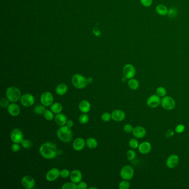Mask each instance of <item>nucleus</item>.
Masks as SVG:
<instances>
[{"label":"nucleus","mask_w":189,"mask_h":189,"mask_svg":"<svg viewBox=\"0 0 189 189\" xmlns=\"http://www.w3.org/2000/svg\"><path fill=\"white\" fill-rule=\"evenodd\" d=\"M39 151L42 156L47 160L54 159L57 155V146L54 143L51 141L42 144Z\"/></svg>","instance_id":"nucleus-1"},{"label":"nucleus","mask_w":189,"mask_h":189,"mask_svg":"<svg viewBox=\"0 0 189 189\" xmlns=\"http://www.w3.org/2000/svg\"><path fill=\"white\" fill-rule=\"evenodd\" d=\"M57 136L60 140L64 143H69L73 138L71 128L67 125H63L59 128L57 131Z\"/></svg>","instance_id":"nucleus-2"},{"label":"nucleus","mask_w":189,"mask_h":189,"mask_svg":"<svg viewBox=\"0 0 189 189\" xmlns=\"http://www.w3.org/2000/svg\"><path fill=\"white\" fill-rule=\"evenodd\" d=\"M6 95L11 103H16L21 98V92L19 88L11 86L8 88L6 91Z\"/></svg>","instance_id":"nucleus-3"},{"label":"nucleus","mask_w":189,"mask_h":189,"mask_svg":"<svg viewBox=\"0 0 189 189\" xmlns=\"http://www.w3.org/2000/svg\"><path fill=\"white\" fill-rule=\"evenodd\" d=\"M72 83L73 86L78 89H84L88 85L87 78L80 74H75L73 75Z\"/></svg>","instance_id":"nucleus-4"},{"label":"nucleus","mask_w":189,"mask_h":189,"mask_svg":"<svg viewBox=\"0 0 189 189\" xmlns=\"http://www.w3.org/2000/svg\"><path fill=\"white\" fill-rule=\"evenodd\" d=\"M134 175L133 167L130 165H125L121 168L120 176L123 180H130L133 179Z\"/></svg>","instance_id":"nucleus-5"},{"label":"nucleus","mask_w":189,"mask_h":189,"mask_svg":"<svg viewBox=\"0 0 189 189\" xmlns=\"http://www.w3.org/2000/svg\"><path fill=\"white\" fill-rule=\"evenodd\" d=\"M161 105L162 108L167 110H171L176 107V102L175 100L169 96L162 97L161 100Z\"/></svg>","instance_id":"nucleus-6"},{"label":"nucleus","mask_w":189,"mask_h":189,"mask_svg":"<svg viewBox=\"0 0 189 189\" xmlns=\"http://www.w3.org/2000/svg\"><path fill=\"white\" fill-rule=\"evenodd\" d=\"M40 102L42 105L46 107H51L54 103V97L53 94L49 92H44L40 98Z\"/></svg>","instance_id":"nucleus-7"},{"label":"nucleus","mask_w":189,"mask_h":189,"mask_svg":"<svg viewBox=\"0 0 189 189\" xmlns=\"http://www.w3.org/2000/svg\"><path fill=\"white\" fill-rule=\"evenodd\" d=\"M10 138L13 143L21 144L24 139L23 134L19 129H14L10 134Z\"/></svg>","instance_id":"nucleus-8"},{"label":"nucleus","mask_w":189,"mask_h":189,"mask_svg":"<svg viewBox=\"0 0 189 189\" xmlns=\"http://www.w3.org/2000/svg\"><path fill=\"white\" fill-rule=\"evenodd\" d=\"M35 98L33 95L30 93H26L22 95L20 99V102L24 107H30L34 103Z\"/></svg>","instance_id":"nucleus-9"},{"label":"nucleus","mask_w":189,"mask_h":189,"mask_svg":"<svg viewBox=\"0 0 189 189\" xmlns=\"http://www.w3.org/2000/svg\"><path fill=\"white\" fill-rule=\"evenodd\" d=\"M123 74L124 77L126 79H131L134 77L136 74V69L135 67L131 64H127L125 65L123 69Z\"/></svg>","instance_id":"nucleus-10"},{"label":"nucleus","mask_w":189,"mask_h":189,"mask_svg":"<svg viewBox=\"0 0 189 189\" xmlns=\"http://www.w3.org/2000/svg\"><path fill=\"white\" fill-rule=\"evenodd\" d=\"M21 184L24 189H32L36 186V181L31 176L25 175L21 180Z\"/></svg>","instance_id":"nucleus-11"},{"label":"nucleus","mask_w":189,"mask_h":189,"mask_svg":"<svg viewBox=\"0 0 189 189\" xmlns=\"http://www.w3.org/2000/svg\"><path fill=\"white\" fill-rule=\"evenodd\" d=\"M61 176V170L57 167L52 168L47 172L46 179L49 182H53Z\"/></svg>","instance_id":"nucleus-12"},{"label":"nucleus","mask_w":189,"mask_h":189,"mask_svg":"<svg viewBox=\"0 0 189 189\" xmlns=\"http://www.w3.org/2000/svg\"><path fill=\"white\" fill-rule=\"evenodd\" d=\"M160 97L157 94H153L149 97L146 101L148 107L151 108H155L161 104Z\"/></svg>","instance_id":"nucleus-13"},{"label":"nucleus","mask_w":189,"mask_h":189,"mask_svg":"<svg viewBox=\"0 0 189 189\" xmlns=\"http://www.w3.org/2000/svg\"><path fill=\"white\" fill-rule=\"evenodd\" d=\"M86 146V141L82 138H77L73 141V149L77 151H80L84 149V148Z\"/></svg>","instance_id":"nucleus-14"},{"label":"nucleus","mask_w":189,"mask_h":189,"mask_svg":"<svg viewBox=\"0 0 189 189\" xmlns=\"http://www.w3.org/2000/svg\"><path fill=\"white\" fill-rule=\"evenodd\" d=\"M8 113L11 116H17L20 114L21 109L18 104L16 103H11L7 108Z\"/></svg>","instance_id":"nucleus-15"},{"label":"nucleus","mask_w":189,"mask_h":189,"mask_svg":"<svg viewBox=\"0 0 189 189\" xmlns=\"http://www.w3.org/2000/svg\"><path fill=\"white\" fill-rule=\"evenodd\" d=\"M179 158L177 155L172 154L169 156L166 160V166L170 169H174L176 167L179 162Z\"/></svg>","instance_id":"nucleus-16"},{"label":"nucleus","mask_w":189,"mask_h":189,"mask_svg":"<svg viewBox=\"0 0 189 189\" xmlns=\"http://www.w3.org/2000/svg\"><path fill=\"white\" fill-rule=\"evenodd\" d=\"M112 119L114 121L119 122L124 120L125 118V113L120 109H116L112 112Z\"/></svg>","instance_id":"nucleus-17"},{"label":"nucleus","mask_w":189,"mask_h":189,"mask_svg":"<svg viewBox=\"0 0 189 189\" xmlns=\"http://www.w3.org/2000/svg\"><path fill=\"white\" fill-rule=\"evenodd\" d=\"M69 177L71 181L77 184L78 183L81 181L82 180V173L80 170H77V169L72 170L70 172Z\"/></svg>","instance_id":"nucleus-18"},{"label":"nucleus","mask_w":189,"mask_h":189,"mask_svg":"<svg viewBox=\"0 0 189 189\" xmlns=\"http://www.w3.org/2000/svg\"><path fill=\"white\" fill-rule=\"evenodd\" d=\"M152 146L151 143L148 141H144L139 144L138 151L141 154H147L151 152Z\"/></svg>","instance_id":"nucleus-19"},{"label":"nucleus","mask_w":189,"mask_h":189,"mask_svg":"<svg viewBox=\"0 0 189 189\" xmlns=\"http://www.w3.org/2000/svg\"><path fill=\"white\" fill-rule=\"evenodd\" d=\"M133 135L136 138L141 139L144 138L146 134V129L143 126H138L134 128Z\"/></svg>","instance_id":"nucleus-20"},{"label":"nucleus","mask_w":189,"mask_h":189,"mask_svg":"<svg viewBox=\"0 0 189 189\" xmlns=\"http://www.w3.org/2000/svg\"><path fill=\"white\" fill-rule=\"evenodd\" d=\"M78 108L82 113H88L91 109V105L87 100H82L78 104Z\"/></svg>","instance_id":"nucleus-21"},{"label":"nucleus","mask_w":189,"mask_h":189,"mask_svg":"<svg viewBox=\"0 0 189 189\" xmlns=\"http://www.w3.org/2000/svg\"><path fill=\"white\" fill-rule=\"evenodd\" d=\"M54 121L56 124L58 126H61L65 125L67 121V117L65 114L62 113L56 114V116H54Z\"/></svg>","instance_id":"nucleus-22"},{"label":"nucleus","mask_w":189,"mask_h":189,"mask_svg":"<svg viewBox=\"0 0 189 189\" xmlns=\"http://www.w3.org/2000/svg\"><path fill=\"white\" fill-rule=\"evenodd\" d=\"M68 87L65 83H61L58 84L56 88V93L57 94L62 96L66 94L68 92Z\"/></svg>","instance_id":"nucleus-23"},{"label":"nucleus","mask_w":189,"mask_h":189,"mask_svg":"<svg viewBox=\"0 0 189 189\" xmlns=\"http://www.w3.org/2000/svg\"><path fill=\"white\" fill-rule=\"evenodd\" d=\"M155 11L158 15L162 16H165L166 15H167L168 14V12H169V10L167 9L166 6L162 4L158 5L156 7Z\"/></svg>","instance_id":"nucleus-24"},{"label":"nucleus","mask_w":189,"mask_h":189,"mask_svg":"<svg viewBox=\"0 0 189 189\" xmlns=\"http://www.w3.org/2000/svg\"><path fill=\"white\" fill-rule=\"evenodd\" d=\"M50 109L54 114H58V113H61L62 111L63 106L60 103L56 102V103H54L51 105Z\"/></svg>","instance_id":"nucleus-25"},{"label":"nucleus","mask_w":189,"mask_h":189,"mask_svg":"<svg viewBox=\"0 0 189 189\" xmlns=\"http://www.w3.org/2000/svg\"><path fill=\"white\" fill-rule=\"evenodd\" d=\"M85 141H86V146L89 149H94L98 146V141L94 138H89L85 140Z\"/></svg>","instance_id":"nucleus-26"},{"label":"nucleus","mask_w":189,"mask_h":189,"mask_svg":"<svg viewBox=\"0 0 189 189\" xmlns=\"http://www.w3.org/2000/svg\"><path fill=\"white\" fill-rule=\"evenodd\" d=\"M128 86L132 90H136L139 87V82L138 80L134 78L130 79L128 81Z\"/></svg>","instance_id":"nucleus-27"},{"label":"nucleus","mask_w":189,"mask_h":189,"mask_svg":"<svg viewBox=\"0 0 189 189\" xmlns=\"http://www.w3.org/2000/svg\"><path fill=\"white\" fill-rule=\"evenodd\" d=\"M46 110V107L44 106L43 105H38L34 107V113L37 115H43Z\"/></svg>","instance_id":"nucleus-28"},{"label":"nucleus","mask_w":189,"mask_h":189,"mask_svg":"<svg viewBox=\"0 0 189 189\" xmlns=\"http://www.w3.org/2000/svg\"><path fill=\"white\" fill-rule=\"evenodd\" d=\"M89 120V116L87 113H83L78 118V121L82 124H86Z\"/></svg>","instance_id":"nucleus-29"},{"label":"nucleus","mask_w":189,"mask_h":189,"mask_svg":"<svg viewBox=\"0 0 189 189\" xmlns=\"http://www.w3.org/2000/svg\"><path fill=\"white\" fill-rule=\"evenodd\" d=\"M54 113L51 110H49L46 109L43 114V116L46 120H48V121H51L53 119H54Z\"/></svg>","instance_id":"nucleus-30"},{"label":"nucleus","mask_w":189,"mask_h":189,"mask_svg":"<svg viewBox=\"0 0 189 189\" xmlns=\"http://www.w3.org/2000/svg\"><path fill=\"white\" fill-rule=\"evenodd\" d=\"M61 188L62 189H77V184L73 182H67L64 184Z\"/></svg>","instance_id":"nucleus-31"},{"label":"nucleus","mask_w":189,"mask_h":189,"mask_svg":"<svg viewBox=\"0 0 189 189\" xmlns=\"http://www.w3.org/2000/svg\"><path fill=\"white\" fill-rule=\"evenodd\" d=\"M156 94L159 95V97H164L166 96L167 91L165 88L163 87H159L156 90Z\"/></svg>","instance_id":"nucleus-32"},{"label":"nucleus","mask_w":189,"mask_h":189,"mask_svg":"<svg viewBox=\"0 0 189 189\" xmlns=\"http://www.w3.org/2000/svg\"><path fill=\"white\" fill-rule=\"evenodd\" d=\"M136 153L135 151L130 149L126 152V158L129 161H133L135 159Z\"/></svg>","instance_id":"nucleus-33"},{"label":"nucleus","mask_w":189,"mask_h":189,"mask_svg":"<svg viewBox=\"0 0 189 189\" xmlns=\"http://www.w3.org/2000/svg\"><path fill=\"white\" fill-rule=\"evenodd\" d=\"M129 145L130 148L133 149H135L138 148L139 144V141L137 139L132 138L129 141Z\"/></svg>","instance_id":"nucleus-34"},{"label":"nucleus","mask_w":189,"mask_h":189,"mask_svg":"<svg viewBox=\"0 0 189 189\" xmlns=\"http://www.w3.org/2000/svg\"><path fill=\"white\" fill-rule=\"evenodd\" d=\"M130 186V184L128 180H124L121 181L119 184V188L120 189H128Z\"/></svg>","instance_id":"nucleus-35"},{"label":"nucleus","mask_w":189,"mask_h":189,"mask_svg":"<svg viewBox=\"0 0 189 189\" xmlns=\"http://www.w3.org/2000/svg\"><path fill=\"white\" fill-rule=\"evenodd\" d=\"M21 144L22 147L26 149H28L32 146V142L29 140V139H24Z\"/></svg>","instance_id":"nucleus-36"},{"label":"nucleus","mask_w":189,"mask_h":189,"mask_svg":"<svg viewBox=\"0 0 189 189\" xmlns=\"http://www.w3.org/2000/svg\"><path fill=\"white\" fill-rule=\"evenodd\" d=\"M101 119L104 122H108V121H110L112 119V115L108 112L104 113L103 114H102Z\"/></svg>","instance_id":"nucleus-37"},{"label":"nucleus","mask_w":189,"mask_h":189,"mask_svg":"<svg viewBox=\"0 0 189 189\" xmlns=\"http://www.w3.org/2000/svg\"><path fill=\"white\" fill-rule=\"evenodd\" d=\"M134 128L133 126L131 124H125L124 126V131L126 133H130L133 132V130Z\"/></svg>","instance_id":"nucleus-38"},{"label":"nucleus","mask_w":189,"mask_h":189,"mask_svg":"<svg viewBox=\"0 0 189 189\" xmlns=\"http://www.w3.org/2000/svg\"><path fill=\"white\" fill-rule=\"evenodd\" d=\"M10 100L8 98H3L0 101V106L2 108H8L10 104Z\"/></svg>","instance_id":"nucleus-39"},{"label":"nucleus","mask_w":189,"mask_h":189,"mask_svg":"<svg viewBox=\"0 0 189 189\" xmlns=\"http://www.w3.org/2000/svg\"><path fill=\"white\" fill-rule=\"evenodd\" d=\"M70 172L66 169H64L63 170H61V177L64 179H66L67 177H69Z\"/></svg>","instance_id":"nucleus-40"},{"label":"nucleus","mask_w":189,"mask_h":189,"mask_svg":"<svg viewBox=\"0 0 189 189\" xmlns=\"http://www.w3.org/2000/svg\"><path fill=\"white\" fill-rule=\"evenodd\" d=\"M141 4L146 8H149L152 5L153 0H140Z\"/></svg>","instance_id":"nucleus-41"},{"label":"nucleus","mask_w":189,"mask_h":189,"mask_svg":"<svg viewBox=\"0 0 189 189\" xmlns=\"http://www.w3.org/2000/svg\"><path fill=\"white\" fill-rule=\"evenodd\" d=\"M185 130V126L182 124H179L177 125L176 128H175V131L177 133H183Z\"/></svg>","instance_id":"nucleus-42"},{"label":"nucleus","mask_w":189,"mask_h":189,"mask_svg":"<svg viewBox=\"0 0 189 189\" xmlns=\"http://www.w3.org/2000/svg\"><path fill=\"white\" fill-rule=\"evenodd\" d=\"M88 188V185L85 182H79L77 184V189H87Z\"/></svg>","instance_id":"nucleus-43"},{"label":"nucleus","mask_w":189,"mask_h":189,"mask_svg":"<svg viewBox=\"0 0 189 189\" xmlns=\"http://www.w3.org/2000/svg\"><path fill=\"white\" fill-rule=\"evenodd\" d=\"M20 148H21V147H20L19 144H18V143H13L12 144V146H11V151L13 152L16 153V152H18V151H19Z\"/></svg>","instance_id":"nucleus-44"},{"label":"nucleus","mask_w":189,"mask_h":189,"mask_svg":"<svg viewBox=\"0 0 189 189\" xmlns=\"http://www.w3.org/2000/svg\"><path fill=\"white\" fill-rule=\"evenodd\" d=\"M176 12L174 8H171L170 11H169L167 15H169L170 17H174L175 15H176Z\"/></svg>","instance_id":"nucleus-45"},{"label":"nucleus","mask_w":189,"mask_h":189,"mask_svg":"<svg viewBox=\"0 0 189 189\" xmlns=\"http://www.w3.org/2000/svg\"><path fill=\"white\" fill-rule=\"evenodd\" d=\"M93 33H94L95 36H96L97 37L100 36V34H101V33H100V29H98V28H94L93 31Z\"/></svg>","instance_id":"nucleus-46"},{"label":"nucleus","mask_w":189,"mask_h":189,"mask_svg":"<svg viewBox=\"0 0 189 189\" xmlns=\"http://www.w3.org/2000/svg\"><path fill=\"white\" fill-rule=\"evenodd\" d=\"M66 125L69 128H72L74 126V121L72 120H68L67 121V123H66Z\"/></svg>","instance_id":"nucleus-47"},{"label":"nucleus","mask_w":189,"mask_h":189,"mask_svg":"<svg viewBox=\"0 0 189 189\" xmlns=\"http://www.w3.org/2000/svg\"><path fill=\"white\" fill-rule=\"evenodd\" d=\"M87 80L88 84H90L93 81V78L92 77L88 78H87Z\"/></svg>","instance_id":"nucleus-48"},{"label":"nucleus","mask_w":189,"mask_h":189,"mask_svg":"<svg viewBox=\"0 0 189 189\" xmlns=\"http://www.w3.org/2000/svg\"><path fill=\"white\" fill-rule=\"evenodd\" d=\"M89 189H97L98 188L96 187H89Z\"/></svg>","instance_id":"nucleus-49"}]
</instances>
